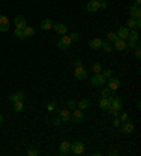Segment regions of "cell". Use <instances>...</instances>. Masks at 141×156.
I'll return each mask as SVG.
<instances>
[{"instance_id":"cell-1","label":"cell","mask_w":141,"mask_h":156,"mask_svg":"<svg viewBox=\"0 0 141 156\" xmlns=\"http://www.w3.org/2000/svg\"><path fill=\"white\" fill-rule=\"evenodd\" d=\"M70 45H72V40H70V37L68 34L62 35L61 40L58 41V44H57V46H58L61 51H68L70 48Z\"/></svg>"},{"instance_id":"cell-2","label":"cell","mask_w":141,"mask_h":156,"mask_svg":"<svg viewBox=\"0 0 141 156\" xmlns=\"http://www.w3.org/2000/svg\"><path fill=\"white\" fill-rule=\"evenodd\" d=\"M70 152H72L73 155H83V152H85V144H83L82 141H75V142H72V144H70Z\"/></svg>"},{"instance_id":"cell-3","label":"cell","mask_w":141,"mask_h":156,"mask_svg":"<svg viewBox=\"0 0 141 156\" xmlns=\"http://www.w3.org/2000/svg\"><path fill=\"white\" fill-rule=\"evenodd\" d=\"M106 82H107V87L110 89V92L112 93H116L118 90V87H120V79H118V77H113V76H110Z\"/></svg>"},{"instance_id":"cell-4","label":"cell","mask_w":141,"mask_h":156,"mask_svg":"<svg viewBox=\"0 0 141 156\" xmlns=\"http://www.w3.org/2000/svg\"><path fill=\"white\" fill-rule=\"evenodd\" d=\"M83 110L81 108H73V113H72V116H70V120L75 122V124H79V122L83 121Z\"/></svg>"},{"instance_id":"cell-5","label":"cell","mask_w":141,"mask_h":156,"mask_svg":"<svg viewBox=\"0 0 141 156\" xmlns=\"http://www.w3.org/2000/svg\"><path fill=\"white\" fill-rule=\"evenodd\" d=\"M90 82H92V84H93L94 87H100V86H103V84L106 83V79L103 77L102 73H94L93 77L90 79Z\"/></svg>"},{"instance_id":"cell-6","label":"cell","mask_w":141,"mask_h":156,"mask_svg":"<svg viewBox=\"0 0 141 156\" xmlns=\"http://www.w3.org/2000/svg\"><path fill=\"white\" fill-rule=\"evenodd\" d=\"M123 108V100L118 97H113L112 101H110V107L109 110H116V111H120Z\"/></svg>"},{"instance_id":"cell-7","label":"cell","mask_w":141,"mask_h":156,"mask_svg":"<svg viewBox=\"0 0 141 156\" xmlns=\"http://www.w3.org/2000/svg\"><path fill=\"white\" fill-rule=\"evenodd\" d=\"M73 75H75V77H76L78 80H85V79H88V72L85 70L83 66H81V68H75Z\"/></svg>"},{"instance_id":"cell-8","label":"cell","mask_w":141,"mask_h":156,"mask_svg":"<svg viewBox=\"0 0 141 156\" xmlns=\"http://www.w3.org/2000/svg\"><path fill=\"white\" fill-rule=\"evenodd\" d=\"M10 30V21L6 16H1L0 14V31L1 32H7Z\"/></svg>"},{"instance_id":"cell-9","label":"cell","mask_w":141,"mask_h":156,"mask_svg":"<svg viewBox=\"0 0 141 156\" xmlns=\"http://www.w3.org/2000/svg\"><path fill=\"white\" fill-rule=\"evenodd\" d=\"M123 125H121V132L123 134H126V135H129V134H133V131H134V124L131 121H124V122H121Z\"/></svg>"},{"instance_id":"cell-10","label":"cell","mask_w":141,"mask_h":156,"mask_svg":"<svg viewBox=\"0 0 141 156\" xmlns=\"http://www.w3.org/2000/svg\"><path fill=\"white\" fill-rule=\"evenodd\" d=\"M14 27L16 28H20V30H23V28H25L27 27V20L23 17V16H17V17L14 18Z\"/></svg>"},{"instance_id":"cell-11","label":"cell","mask_w":141,"mask_h":156,"mask_svg":"<svg viewBox=\"0 0 141 156\" xmlns=\"http://www.w3.org/2000/svg\"><path fill=\"white\" fill-rule=\"evenodd\" d=\"M52 28L61 35H66V34H68V27H66L64 23H54Z\"/></svg>"},{"instance_id":"cell-12","label":"cell","mask_w":141,"mask_h":156,"mask_svg":"<svg viewBox=\"0 0 141 156\" xmlns=\"http://www.w3.org/2000/svg\"><path fill=\"white\" fill-rule=\"evenodd\" d=\"M86 9H88V12H90V13L99 12L100 1H97V0H90V1H88V6H86Z\"/></svg>"},{"instance_id":"cell-13","label":"cell","mask_w":141,"mask_h":156,"mask_svg":"<svg viewBox=\"0 0 141 156\" xmlns=\"http://www.w3.org/2000/svg\"><path fill=\"white\" fill-rule=\"evenodd\" d=\"M130 16H131V18H141L140 4H133L130 7Z\"/></svg>"},{"instance_id":"cell-14","label":"cell","mask_w":141,"mask_h":156,"mask_svg":"<svg viewBox=\"0 0 141 156\" xmlns=\"http://www.w3.org/2000/svg\"><path fill=\"white\" fill-rule=\"evenodd\" d=\"M102 42L103 41L100 40V38H92V40L89 41V48L92 49V51H97L102 48Z\"/></svg>"},{"instance_id":"cell-15","label":"cell","mask_w":141,"mask_h":156,"mask_svg":"<svg viewBox=\"0 0 141 156\" xmlns=\"http://www.w3.org/2000/svg\"><path fill=\"white\" fill-rule=\"evenodd\" d=\"M112 98H113L112 96H110V97H102V98H100V100H99V105H100V108H102V110H105V111L109 110Z\"/></svg>"},{"instance_id":"cell-16","label":"cell","mask_w":141,"mask_h":156,"mask_svg":"<svg viewBox=\"0 0 141 156\" xmlns=\"http://www.w3.org/2000/svg\"><path fill=\"white\" fill-rule=\"evenodd\" d=\"M9 100L13 101V103H14V101H23V100H24V93L21 92V90L12 93V94H10V97H9Z\"/></svg>"},{"instance_id":"cell-17","label":"cell","mask_w":141,"mask_h":156,"mask_svg":"<svg viewBox=\"0 0 141 156\" xmlns=\"http://www.w3.org/2000/svg\"><path fill=\"white\" fill-rule=\"evenodd\" d=\"M69 152H70V142H68V141L61 142V145H59V153L61 155H66Z\"/></svg>"},{"instance_id":"cell-18","label":"cell","mask_w":141,"mask_h":156,"mask_svg":"<svg viewBox=\"0 0 141 156\" xmlns=\"http://www.w3.org/2000/svg\"><path fill=\"white\" fill-rule=\"evenodd\" d=\"M54 25V21L51 20V18H45V20H42V23L40 24V28L42 30V31H49V30L52 28Z\"/></svg>"},{"instance_id":"cell-19","label":"cell","mask_w":141,"mask_h":156,"mask_svg":"<svg viewBox=\"0 0 141 156\" xmlns=\"http://www.w3.org/2000/svg\"><path fill=\"white\" fill-rule=\"evenodd\" d=\"M129 31H130V30L127 28V27H120L116 34H117V37L120 38V40L126 41V40H129Z\"/></svg>"},{"instance_id":"cell-20","label":"cell","mask_w":141,"mask_h":156,"mask_svg":"<svg viewBox=\"0 0 141 156\" xmlns=\"http://www.w3.org/2000/svg\"><path fill=\"white\" fill-rule=\"evenodd\" d=\"M114 49H116V51H126V49H127V42L124 40H120V38H118L117 41H114Z\"/></svg>"},{"instance_id":"cell-21","label":"cell","mask_w":141,"mask_h":156,"mask_svg":"<svg viewBox=\"0 0 141 156\" xmlns=\"http://www.w3.org/2000/svg\"><path fill=\"white\" fill-rule=\"evenodd\" d=\"M59 118L62 122H66L70 120V113L68 110H59Z\"/></svg>"},{"instance_id":"cell-22","label":"cell","mask_w":141,"mask_h":156,"mask_svg":"<svg viewBox=\"0 0 141 156\" xmlns=\"http://www.w3.org/2000/svg\"><path fill=\"white\" fill-rule=\"evenodd\" d=\"M90 107V101H89L88 98H82V100H79L78 101V108H81V110H86Z\"/></svg>"},{"instance_id":"cell-23","label":"cell","mask_w":141,"mask_h":156,"mask_svg":"<svg viewBox=\"0 0 141 156\" xmlns=\"http://www.w3.org/2000/svg\"><path fill=\"white\" fill-rule=\"evenodd\" d=\"M129 40L140 41V32H138V30H130L129 31Z\"/></svg>"},{"instance_id":"cell-24","label":"cell","mask_w":141,"mask_h":156,"mask_svg":"<svg viewBox=\"0 0 141 156\" xmlns=\"http://www.w3.org/2000/svg\"><path fill=\"white\" fill-rule=\"evenodd\" d=\"M13 110L16 113H21L24 110V103L23 101H14L13 103Z\"/></svg>"},{"instance_id":"cell-25","label":"cell","mask_w":141,"mask_h":156,"mask_svg":"<svg viewBox=\"0 0 141 156\" xmlns=\"http://www.w3.org/2000/svg\"><path fill=\"white\" fill-rule=\"evenodd\" d=\"M23 31H24V35H25V38H30V37H33V35L35 34V30L33 28V27H25V28H23Z\"/></svg>"},{"instance_id":"cell-26","label":"cell","mask_w":141,"mask_h":156,"mask_svg":"<svg viewBox=\"0 0 141 156\" xmlns=\"http://www.w3.org/2000/svg\"><path fill=\"white\" fill-rule=\"evenodd\" d=\"M106 37H107V41H109V42H114V41L118 40L117 34H116V32H113V31H109V32L106 34Z\"/></svg>"},{"instance_id":"cell-27","label":"cell","mask_w":141,"mask_h":156,"mask_svg":"<svg viewBox=\"0 0 141 156\" xmlns=\"http://www.w3.org/2000/svg\"><path fill=\"white\" fill-rule=\"evenodd\" d=\"M100 49H103L105 52H112L113 46L110 45V42H109V41H103V42H102V48H100Z\"/></svg>"},{"instance_id":"cell-28","label":"cell","mask_w":141,"mask_h":156,"mask_svg":"<svg viewBox=\"0 0 141 156\" xmlns=\"http://www.w3.org/2000/svg\"><path fill=\"white\" fill-rule=\"evenodd\" d=\"M14 37L16 38H20V40H25V35H24V31L20 28H16L14 30Z\"/></svg>"},{"instance_id":"cell-29","label":"cell","mask_w":141,"mask_h":156,"mask_svg":"<svg viewBox=\"0 0 141 156\" xmlns=\"http://www.w3.org/2000/svg\"><path fill=\"white\" fill-rule=\"evenodd\" d=\"M127 48H131V49L140 48V41H131V40H129V42H127Z\"/></svg>"},{"instance_id":"cell-30","label":"cell","mask_w":141,"mask_h":156,"mask_svg":"<svg viewBox=\"0 0 141 156\" xmlns=\"http://www.w3.org/2000/svg\"><path fill=\"white\" fill-rule=\"evenodd\" d=\"M100 73H102V75H103V77L107 80L110 76H113V70L112 69H102V72H100Z\"/></svg>"},{"instance_id":"cell-31","label":"cell","mask_w":141,"mask_h":156,"mask_svg":"<svg viewBox=\"0 0 141 156\" xmlns=\"http://www.w3.org/2000/svg\"><path fill=\"white\" fill-rule=\"evenodd\" d=\"M129 30H135V18H129V21H127V25H126Z\"/></svg>"},{"instance_id":"cell-32","label":"cell","mask_w":141,"mask_h":156,"mask_svg":"<svg viewBox=\"0 0 141 156\" xmlns=\"http://www.w3.org/2000/svg\"><path fill=\"white\" fill-rule=\"evenodd\" d=\"M70 40L72 41H79L81 40V34H79V32H76V31H73V32H70Z\"/></svg>"},{"instance_id":"cell-33","label":"cell","mask_w":141,"mask_h":156,"mask_svg":"<svg viewBox=\"0 0 141 156\" xmlns=\"http://www.w3.org/2000/svg\"><path fill=\"white\" fill-rule=\"evenodd\" d=\"M112 96V92H110V89L109 87H106L102 90V97H110Z\"/></svg>"},{"instance_id":"cell-34","label":"cell","mask_w":141,"mask_h":156,"mask_svg":"<svg viewBox=\"0 0 141 156\" xmlns=\"http://www.w3.org/2000/svg\"><path fill=\"white\" fill-rule=\"evenodd\" d=\"M27 155H28V156H38V150L35 149V148H33V146H31V148L27 150Z\"/></svg>"},{"instance_id":"cell-35","label":"cell","mask_w":141,"mask_h":156,"mask_svg":"<svg viewBox=\"0 0 141 156\" xmlns=\"http://www.w3.org/2000/svg\"><path fill=\"white\" fill-rule=\"evenodd\" d=\"M118 120H120L121 122L127 121V120H129V114H127V113H121V114H118Z\"/></svg>"},{"instance_id":"cell-36","label":"cell","mask_w":141,"mask_h":156,"mask_svg":"<svg viewBox=\"0 0 141 156\" xmlns=\"http://www.w3.org/2000/svg\"><path fill=\"white\" fill-rule=\"evenodd\" d=\"M92 69H93V72H94V73H100L103 68H102V65H100V64H94Z\"/></svg>"},{"instance_id":"cell-37","label":"cell","mask_w":141,"mask_h":156,"mask_svg":"<svg viewBox=\"0 0 141 156\" xmlns=\"http://www.w3.org/2000/svg\"><path fill=\"white\" fill-rule=\"evenodd\" d=\"M55 107H57L55 101H51V103H48V104H47V110H48V111H54V110H55Z\"/></svg>"},{"instance_id":"cell-38","label":"cell","mask_w":141,"mask_h":156,"mask_svg":"<svg viewBox=\"0 0 141 156\" xmlns=\"http://www.w3.org/2000/svg\"><path fill=\"white\" fill-rule=\"evenodd\" d=\"M68 107L72 108V110L76 108V101H75V100H69V101H68Z\"/></svg>"},{"instance_id":"cell-39","label":"cell","mask_w":141,"mask_h":156,"mask_svg":"<svg viewBox=\"0 0 141 156\" xmlns=\"http://www.w3.org/2000/svg\"><path fill=\"white\" fill-rule=\"evenodd\" d=\"M134 55H135V58H137V59L141 58V48H135V49H134Z\"/></svg>"},{"instance_id":"cell-40","label":"cell","mask_w":141,"mask_h":156,"mask_svg":"<svg viewBox=\"0 0 141 156\" xmlns=\"http://www.w3.org/2000/svg\"><path fill=\"white\" fill-rule=\"evenodd\" d=\"M109 111V114L113 117V118H116V117H118V111H116V110H107Z\"/></svg>"},{"instance_id":"cell-41","label":"cell","mask_w":141,"mask_h":156,"mask_svg":"<svg viewBox=\"0 0 141 156\" xmlns=\"http://www.w3.org/2000/svg\"><path fill=\"white\" fill-rule=\"evenodd\" d=\"M52 124L58 127V125H61V124H62V121H61V118L58 117V118H54V120H52Z\"/></svg>"},{"instance_id":"cell-42","label":"cell","mask_w":141,"mask_h":156,"mask_svg":"<svg viewBox=\"0 0 141 156\" xmlns=\"http://www.w3.org/2000/svg\"><path fill=\"white\" fill-rule=\"evenodd\" d=\"M107 7H109V3H107L106 0L100 1V9H107Z\"/></svg>"},{"instance_id":"cell-43","label":"cell","mask_w":141,"mask_h":156,"mask_svg":"<svg viewBox=\"0 0 141 156\" xmlns=\"http://www.w3.org/2000/svg\"><path fill=\"white\" fill-rule=\"evenodd\" d=\"M120 124H121V121L118 120V117H116V118H114V121H113V127H118Z\"/></svg>"},{"instance_id":"cell-44","label":"cell","mask_w":141,"mask_h":156,"mask_svg":"<svg viewBox=\"0 0 141 156\" xmlns=\"http://www.w3.org/2000/svg\"><path fill=\"white\" fill-rule=\"evenodd\" d=\"M81 66H83L82 61H79V59H76V61H75V68H81Z\"/></svg>"},{"instance_id":"cell-45","label":"cell","mask_w":141,"mask_h":156,"mask_svg":"<svg viewBox=\"0 0 141 156\" xmlns=\"http://www.w3.org/2000/svg\"><path fill=\"white\" fill-rule=\"evenodd\" d=\"M118 152L117 150H112V152H109V156H117Z\"/></svg>"},{"instance_id":"cell-46","label":"cell","mask_w":141,"mask_h":156,"mask_svg":"<svg viewBox=\"0 0 141 156\" xmlns=\"http://www.w3.org/2000/svg\"><path fill=\"white\" fill-rule=\"evenodd\" d=\"M3 120H4V117H3L1 114H0V122H3Z\"/></svg>"},{"instance_id":"cell-47","label":"cell","mask_w":141,"mask_h":156,"mask_svg":"<svg viewBox=\"0 0 141 156\" xmlns=\"http://www.w3.org/2000/svg\"><path fill=\"white\" fill-rule=\"evenodd\" d=\"M141 3V0H135V4H140Z\"/></svg>"},{"instance_id":"cell-48","label":"cell","mask_w":141,"mask_h":156,"mask_svg":"<svg viewBox=\"0 0 141 156\" xmlns=\"http://www.w3.org/2000/svg\"><path fill=\"white\" fill-rule=\"evenodd\" d=\"M97 1H103V0H97Z\"/></svg>"}]
</instances>
